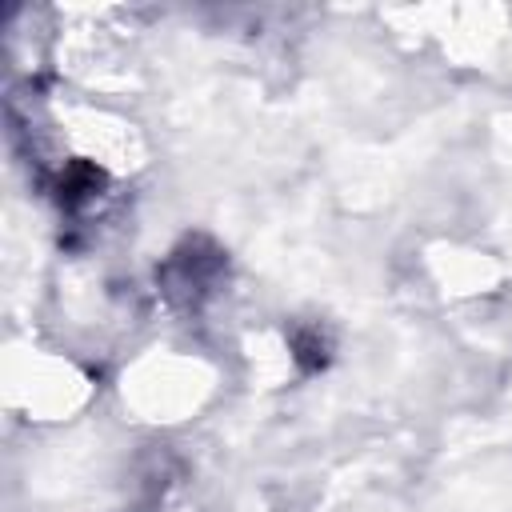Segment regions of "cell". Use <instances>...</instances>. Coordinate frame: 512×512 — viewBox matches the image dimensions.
<instances>
[{
    "label": "cell",
    "mask_w": 512,
    "mask_h": 512,
    "mask_svg": "<svg viewBox=\"0 0 512 512\" xmlns=\"http://www.w3.org/2000/svg\"><path fill=\"white\" fill-rule=\"evenodd\" d=\"M292 348H296V360H300L304 368H320V364L328 360V356H324L328 344L320 340V332H296V336H292Z\"/></svg>",
    "instance_id": "1"
}]
</instances>
